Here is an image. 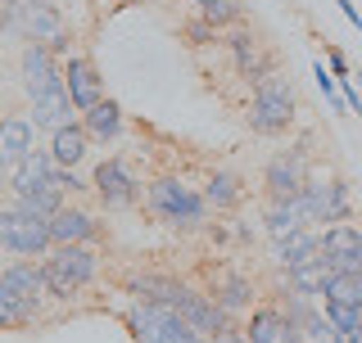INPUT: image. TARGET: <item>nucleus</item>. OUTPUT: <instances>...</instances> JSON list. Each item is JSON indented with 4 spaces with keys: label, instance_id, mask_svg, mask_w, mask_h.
<instances>
[{
    "label": "nucleus",
    "instance_id": "nucleus-39",
    "mask_svg": "<svg viewBox=\"0 0 362 343\" xmlns=\"http://www.w3.org/2000/svg\"><path fill=\"white\" fill-rule=\"evenodd\" d=\"M0 190H9V163H0Z\"/></svg>",
    "mask_w": 362,
    "mask_h": 343
},
{
    "label": "nucleus",
    "instance_id": "nucleus-27",
    "mask_svg": "<svg viewBox=\"0 0 362 343\" xmlns=\"http://www.w3.org/2000/svg\"><path fill=\"white\" fill-rule=\"evenodd\" d=\"M23 154H32V122L5 118V122H0V163L14 167Z\"/></svg>",
    "mask_w": 362,
    "mask_h": 343
},
{
    "label": "nucleus",
    "instance_id": "nucleus-18",
    "mask_svg": "<svg viewBox=\"0 0 362 343\" xmlns=\"http://www.w3.org/2000/svg\"><path fill=\"white\" fill-rule=\"evenodd\" d=\"M127 294H132V299H145V303L177 307L181 299H186V284L173 280V276H154V271H145V276H132L127 280Z\"/></svg>",
    "mask_w": 362,
    "mask_h": 343
},
{
    "label": "nucleus",
    "instance_id": "nucleus-11",
    "mask_svg": "<svg viewBox=\"0 0 362 343\" xmlns=\"http://www.w3.org/2000/svg\"><path fill=\"white\" fill-rule=\"evenodd\" d=\"M90 186H95L100 203L105 208H132L136 199H141V186L132 181V172L118 163V158H109V163L95 167V176H90Z\"/></svg>",
    "mask_w": 362,
    "mask_h": 343
},
{
    "label": "nucleus",
    "instance_id": "nucleus-17",
    "mask_svg": "<svg viewBox=\"0 0 362 343\" xmlns=\"http://www.w3.org/2000/svg\"><path fill=\"white\" fill-rule=\"evenodd\" d=\"M54 172H59V163H54L50 154L32 150V154H23L18 163L9 167V190H14V194H32V190H45V186H54Z\"/></svg>",
    "mask_w": 362,
    "mask_h": 343
},
{
    "label": "nucleus",
    "instance_id": "nucleus-15",
    "mask_svg": "<svg viewBox=\"0 0 362 343\" xmlns=\"http://www.w3.org/2000/svg\"><path fill=\"white\" fill-rule=\"evenodd\" d=\"M245 335H249V343H303L299 325L286 316V307H258L249 316Z\"/></svg>",
    "mask_w": 362,
    "mask_h": 343
},
{
    "label": "nucleus",
    "instance_id": "nucleus-19",
    "mask_svg": "<svg viewBox=\"0 0 362 343\" xmlns=\"http://www.w3.org/2000/svg\"><path fill=\"white\" fill-rule=\"evenodd\" d=\"M73 100H68V90L59 86V90H50V95H41V100H32V127H41V131H59V127H68L73 122Z\"/></svg>",
    "mask_w": 362,
    "mask_h": 343
},
{
    "label": "nucleus",
    "instance_id": "nucleus-30",
    "mask_svg": "<svg viewBox=\"0 0 362 343\" xmlns=\"http://www.w3.org/2000/svg\"><path fill=\"white\" fill-rule=\"evenodd\" d=\"M209 203H218V208H235V203L245 199V190H240V181L231 176V172H213L209 176V194H204Z\"/></svg>",
    "mask_w": 362,
    "mask_h": 343
},
{
    "label": "nucleus",
    "instance_id": "nucleus-35",
    "mask_svg": "<svg viewBox=\"0 0 362 343\" xmlns=\"http://www.w3.org/2000/svg\"><path fill=\"white\" fill-rule=\"evenodd\" d=\"M54 186H59V190H86V181L77 176L73 167H59V172H54Z\"/></svg>",
    "mask_w": 362,
    "mask_h": 343
},
{
    "label": "nucleus",
    "instance_id": "nucleus-23",
    "mask_svg": "<svg viewBox=\"0 0 362 343\" xmlns=\"http://www.w3.org/2000/svg\"><path fill=\"white\" fill-rule=\"evenodd\" d=\"M50 239L54 244H86V239H95V222L77 208H59L50 217Z\"/></svg>",
    "mask_w": 362,
    "mask_h": 343
},
{
    "label": "nucleus",
    "instance_id": "nucleus-6",
    "mask_svg": "<svg viewBox=\"0 0 362 343\" xmlns=\"http://www.w3.org/2000/svg\"><path fill=\"white\" fill-rule=\"evenodd\" d=\"M50 217H28L18 208H0V248L14 258H45L50 248Z\"/></svg>",
    "mask_w": 362,
    "mask_h": 343
},
{
    "label": "nucleus",
    "instance_id": "nucleus-25",
    "mask_svg": "<svg viewBox=\"0 0 362 343\" xmlns=\"http://www.w3.org/2000/svg\"><path fill=\"white\" fill-rule=\"evenodd\" d=\"M0 276L9 280V289L14 294H23V299H45V267H37L32 258H23V262H14V267H5Z\"/></svg>",
    "mask_w": 362,
    "mask_h": 343
},
{
    "label": "nucleus",
    "instance_id": "nucleus-1",
    "mask_svg": "<svg viewBox=\"0 0 362 343\" xmlns=\"http://www.w3.org/2000/svg\"><path fill=\"white\" fill-rule=\"evenodd\" d=\"M0 32H14L23 41H41L54 54L68 50V28L64 14L50 0H0Z\"/></svg>",
    "mask_w": 362,
    "mask_h": 343
},
{
    "label": "nucleus",
    "instance_id": "nucleus-12",
    "mask_svg": "<svg viewBox=\"0 0 362 343\" xmlns=\"http://www.w3.org/2000/svg\"><path fill=\"white\" fill-rule=\"evenodd\" d=\"M64 90L68 100H73L77 109H95L100 100H105V82H100V68L86 59V54H73V59L64 64Z\"/></svg>",
    "mask_w": 362,
    "mask_h": 343
},
{
    "label": "nucleus",
    "instance_id": "nucleus-8",
    "mask_svg": "<svg viewBox=\"0 0 362 343\" xmlns=\"http://www.w3.org/2000/svg\"><path fill=\"white\" fill-rule=\"evenodd\" d=\"M18 73H23V90H28V100H41V95H50V90L64 86V68L54 64V50L41 45V41H32L28 50H23Z\"/></svg>",
    "mask_w": 362,
    "mask_h": 343
},
{
    "label": "nucleus",
    "instance_id": "nucleus-24",
    "mask_svg": "<svg viewBox=\"0 0 362 343\" xmlns=\"http://www.w3.org/2000/svg\"><path fill=\"white\" fill-rule=\"evenodd\" d=\"M41 316V303L37 299H23V294L9 289V280L0 276V330H14V325H28Z\"/></svg>",
    "mask_w": 362,
    "mask_h": 343
},
{
    "label": "nucleus",
    "instance_id": "nucleus-10",
    "mask_svg": "<svg viewBox=\"0 0 362 343\" xmlns=\"http://www.w3.org/2000/svg\"><path fill=\"white\" fill-rule=\"evenodd\" d=\"M226 50H231V59H235V73L249 77V82H263V77H272L276 68H272V54H263V45H258V37L249 28H231L226 32Z\"/></svg>",
    "mask_w": 362,
    "mask_h": 343
},
{
    "label": "nucleus",
    "instance_id": "nucleus-36",
    "mask_svg": "<svg viewBox=\"0 0 362 343\" xmlns=\"http://www.w3.org/2000/svg\"><path fill=\"white\" fill-rule=\"evenodd\" d=\"M326 64H331V73H335V77H349V64H344V54H339L335 45L326 50Z\"/></svg>",
    "mask_w": 362,
    "mask_h": 343
},
{
    "label": "nucleus",
    "instance_id": "nucleus-32",
    "mask_svg": "<svg viewBox=\"0 0 362 343\" xmlns=\"http://www.w3.org/2000/svg\"><path fill=\"white\" fill-rule=\"evenodd\" d=\"M326 303H339V307H362V276H335L322 294Z\"/></svg>",
    "mask_w": 362,
    "mask_h": 343
},
{
    "label": "nucleus",
    "instance_id": "nucleus-28",
    "mask_svg": "<svg viewBox=\"0 0 362 343\" xmlns=\"http://www.w3.org/2000/svg\"><path fill=\"white\" fill-rule=\"evenodd\" d=\"M331 280H335V271H331V262H326V258H317V262H308V267H294L290 271V289L294 294H308V299H322Z\"/></svg>",
    "mask_w": 362,
    "mask_h": 343
},
{
    "label": "nucleus",
    "instance_id": "nucleus-3",
    "mask_svg": "<svg viewBox=\"0 0 362 343\" xmlns=\"http://www.w3.org/2000/svg\"><path fill=\"white\" fill-rule=\"evenodd\" d=\"M127 330H132L136 343H204V335L177 312V307L145 303V299H136L127 307Z\"/></svg>",
    "mask_w": 362,
    "mask_h": 343
},
{
    "label": "nucleus",
    "instance_id": "nucleus-22",
    "mask_svg": "<svg viewBox=\"0 0 362 343\" xmlns=\"http://www.w3.org/2000/svg\"><path fill=\"white\" fill-rule=\"evenodd\" d=\"M209 294L226 307V312H245V307L254 303V284H249L240 271H218L213 284H209Z\"/></svg>",
    "mask_w": 362,
    "mask_h": 343
},
{
    "label": "nucleus",
    "instance_id": "nucleus-4",
    "mask_svg": "<svg viewBox=\"0 0 362 343\" xmlns=\"http://www.w3.org/2000/svg\"><path fill=\"white\" fill-rule=\"evenodd\" d=\"M41 267H45V299L68 303L77 289H86V284L95 280L100 262L86 244H54V253L45 258Z\"/></svg>",
    "mask_w": 362,
    "mask_h": 343
},
{
    "label": "nucleus",
    "instance_id": "nucleus-13",
    "mask_svg": "<svg viewBox=\"0 0 362 343\" xmlns=\"http://www.w3.org/2000/svg\"><path fill=\"white\" fill-rule=\"evenodd\" d=\"M303 194H308V203H313V222H349L354 217V203H349V186L344 181H308L303 186Z\"/></svg>",
    "mask_w": 362,
    "mask_h": 343
},
{
    "label": "nucleus",
    "instance_id": "nucleus-31",
    "mask_svg": "<svg viewBox=\"0 0 362 343\" xmlns=\"http://www.w3.org/2000/svg\"><path fill=\"white\" fill-rule=\"evenodd\" d=\"M195 5H199V14L213 18L218 28H240V18H245L240 0H195Z\"/></svg>",
    "mask_w": 362,
    "mask_h": 343
},
{
    "label": "nucleus",
    "instance_id": "nucleus-26",
    "mask_svg": "<svg viewBox=\"0 0 362 343\" xmlns=\"http://www.w3.org/2000/svg\"><path fill=\"white\" fill-rule=\"evenodd\" d=\"M82 127H86L90 140H105V145H109L113 136L122 131V109L113 104V100H100L95 109H86V113H82Z\"/></svg>",
    "mask_w": 362,
    "mask_h": 343
},
{
    "label": "nucleus",
    "instance_id": "nucleus-14",
    "mask_svg": "<svg viewBox=\"0 0 362 343\" xmlns=\"http://www.w3.org/2000/svg\"><path fill=\"white\" fill-rule=\"evenodd\" d=\"M313 222V203H308V194H294V199H272V208H267V235H272V244L276 239H290L294 231H308Z\"/></svg>",
    "mask_w": 362,
    "mask_h": 343
},
{
    "label": "nucleus",
    "instance_id": "nucleus-20",
    "mask_svg": "<svg viewBox=\"0 0 362 343\" xmlns=\"http://www.w3.org/2000/svg\"><path fill=\"white\" fill-rule=\"evenodd\" d=\"M322 258V235L313 231H294L290 239H276V262L286 271H294V267H308V262H317Z\"/></svg>",
    "mask_w": 362,
    "mask_h": 343
},
{
    "label": "nucleus",
    "instance_id": "nucleus-37",
    "mask_svg": "<svg viewBox=\"0 0 362 343\" xmlns=\"http://www.w3.org/2000/svg\"><path fill=\"white\" fill-rule=\"evenodd\" d=\"M209 343H249V335H235V330H222V335H213Z\"/></svg>",
    "mask_w": 362,
    "mask_h": 343
},
{
    "label": "nucleus",
    "instance_id": "nucleus-38",
    "mask_svg": "<svg viewBox=\"0 0 362 343\" xmlns=\"http://www.w3.org/2000/svg\"><path fill=\"white\" fill-rule=\"evenodd\" d=\"M344 343H362V316H358V330H354V335H344Z\"/></svg>",
    "mask_w": 362,
    "mask_h": 343
},
{
    "label": "nucleus",
    "instance_id": "nucleus-29",
    "mask_svg": "<svg viewBox=\"0 0 362 343\" xmlns=\"http://www.w3.org/2000/svg\"><path fill=\"white\" fill-rule=\"evenodd\" d=\"M9 208L28 212V217H54L64 208V190L59 186H45V190H32V194H14V203Z\"/></svg>",
    "mask_w": 362,
    "mask_h": 343
},
{
    "label": "nucleus",
    "instance_id": "nucleus-21",
    "mask_svg": "<svg viewBox=\"0 0 362 343\" xmlns=\"http://www.w3.org/2000/svg\"><path fill=\"white\" fill-rule=\"evenodd\" d=\"M86 150H90V136H86V127H77V122H68V127H59L50 136V158L59 167H77L86 158Z\"/></svg>",
    "mask_w": 362,
    "mask_h": 343
},
{
    "label": "nucleus",
    "instance_id": "nucleus-7",
    "mask_svg": "<svg viewBox=\"0 0 362 343\" xmlns=\"http://www.w3.org/2000/svg\"><path fill=\"white\" fill-rule=\"evenodd\" d=\"M263 186L272 199H294L303 186H308V150L294 145V150H281L267 158V172H263Z\"/></svg>",
    "mask_w": 362,
    "mask_h": 343
},
{
    "label": "nucleus",
    "instance_id": "nucleus-16",
    "mask_svg": "<svg viewBox=\"0 0 362 343\" xmlns=\"http://www.w3.org/2000/svg\"><path fill=\"white\" fill-rule=\"evenodd\" d=\"M177 312L186 316V321L195 325L204 339L222 335V330H226V316H231V312H226V307H222L218 299H213V294H195V289H186V299L177 303Z\"/></svg>",
    "mask_w": 362,
    "mask_h": 343
},
{
    "label": "nucleus",
    "instance_id": "nucleus-5",
    "mask_svg": "<svg viewBox=\"0 0 362 343\" xmlns=\"http://www.w3.org/2000/svg\"><path fill=\"white\" fill-rule=\"evenodd\" d=\"M294 122V90L281 73L263 77V82L254 86V104H249V127L258 136H281L290 131Z\"/></svg>",
    "mask_w": 362,
    "mask_h": 343
},
{
    "label": "nucleus",
    "instance_id": "nucleus-9",
    "mask_svg": "<svg viewBox=\"0 0 362 343\" xmlns=\"http://www.w3.org/2000/svg\"><path fill=\"white\" fill-rule=\"evenodd\" d=\"M322 258L335 276H362V231L349 222H335L322 231Z\"/></svg>",
    "mask_w": 362,
    "mask_h": 343
},
{
    "label": "nucleus",
    "instance_id": "nucleus-2",
    "mask_svg": "<svg viewBox=\"0 0 362 343\" xmlns=\"http://www.w3.org/2000/svg\"><path fill=\"white\" fill-rule=\"evenodd\" d=\"M145 203H150V212L158 217V222H168L173 231H199L204 217H209V199H204V194H195L186 181H177V176L150 181Z\"/></svg>",
    "mask_w": 362,
    "mask_h": 343
},
{
    "label": "nucleus",
    "instance_id": "nucleus-33",
    "mask_svg": "<svg viewBox=\"0 0 362 343\" xmlns=\"http://www.w3.org/2000/svg\"><path fill=\"white\" fill-rule=\"evenodd\" d=\"M313 77H317V90L326 95V104H331L335 113H344V100H339V90H335V77L326 73V64H313Z\"/></svg>",
    "mask_w": 362,
    "mask_h": 343
},
{
    "label": "nucleus",
    "instance_id": "nucleus-34",
    "mask_svg": "<svg viewBox=\"0 0 362 343\" xmlns=\"http://www.w3.org/2000/svg\"><path fill=\"white\" fill-rule=\"evenodd\" d=\"M218 23L213 18H195V23H186V37H190V45H209V41H218Z\"/></svg>",
    "mask_w": 362,
    "mask_h": 343
}]
</instances>
